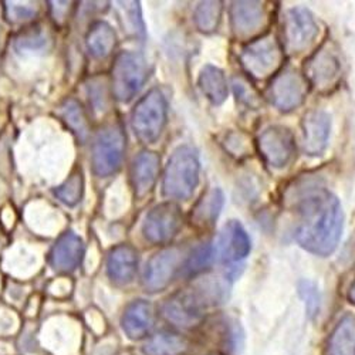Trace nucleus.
Listing matches in <instances>:
<instances>
[{
	"instance_id": "c9c22d12",
	"label": "nucleus",
	"mask_w": 355,
	"mask_h": 355,
	"mask_svg": "<svg viewBox=\"0 0 355 355\" xmlns=\"http://www.w3.org/2000/svg\"><path fill=\"white\" fill-rule=\"evenodd\" d=\"M348 299L352 304H355V282L351 284V287L348 290Z\"/></svg>"
},
{
	"instance_id": "a211bd4d",
	"label": "nucleus",
	"mask_w": 355,
	"mask_h": 355,
	"mask_svg": "<svg viewBox=\"0 0 355 355\" xmlns=\"http://www.w3.org/2000/svg\"><path fill=\"white\" fill-rule=\"evenodd\" d=\"M138 270V252L131 245L115 246L107 260V275L118 286L130 284Z\"/></svg>"
},
{
	"instance_id": "f8f14e48",
	"label": "nucleus",
	"mask_w": 355,
	"mask_h": 355,
	"mask_svg": "<svg viewBox=\"0 0 355 355\" xmlns=\"http://www.w3.org/2000/svg\"><path fill=\"white\" fill-rule=\"evenodd\" d=\"M318 24L306 8H293L286 12L283 24L284 49L290 53L304 51L317 37Z\"/></svg>"
},
{
	"instance_id": "2eb2a0df",
	"label": "nucleus",
	"mask_w": 355,
	"mask_h": 355,
	"mask_svg": "<svg viewBox=\"0 0 355 355\" xmlns=\"http://www.w3.org/2000/svg\"><path fill=\"white\" fill-rule=\"evenodd\" d=\"M303 130V150L307 155L317 157L327 148L330 131H331V118L330 115L321 111L313 110L309 111L302 123Z\"/></svg>"
},
{
	"instance_id": "7ed1b4c3",
	"label": "nucleus",
	"mask_w": 355,
	"mask_h": 355,
	"mask_svg": "<svg viewBox=\"0 0 355 355\" xmlns=\"http://www.w3.org/2000/svg\"><path fill=\"white\" fill-rule=\"evenodd\" d=\"M127 150V137L120 123H110L97 131L92 148L93 172L107 178L121 168Z\"/></svg>"
},
{
	"instance_id": "c85d7f7f",
	"label": "nucleus",
	"mask_w": 355,
	"mask_h": 355,
	"mask_svg": "<svg viewBox=\"0 0 355 355\" xmlns=\"http://www.w3.org/2000/svg\"><path fill=\"white\" fill-rule=\"evenodd\" d=\"M108 81L96 77L88 84V97H90V105L94 112H105L108 108V92H107Z\"/></svg>"
},
{
	"instance_id": "39448f33",
	"label": "nucleus",
	"mask_w": 355,
	"mask_h": 355,
	"mask_svg": "<svg viewBox=\"0 0 355 355\" xmlns=\"http://www.w3.org/2000/svg\"><path fill=\"white\" fill-rule=\"evenodd\" d=\"M168 116L166 98L158 88L148 92L131 112V127L144 144H154L161 137Z\"/></svg>"
},
{
	"instance_id": "2f4dec72",
	"label": "nucleus",
	"mask_w": 355,
	"mask_h": 355,
	"mask_svg": "<svg viewBox=\"0 0 355 355\" xmlns=\"http://www.w3.org/2000/svg\"><path fill=\"white\" fill-rule=\"evenodd\" d=\"M299 288H300L302 299H303L304 303H306L307 313H309L310 315L317 314V311H318V309H320V294H318V290H317L315 284L311 283V282L303 280V282L300 283Z\"/></svg>"
},
{
	"instance_id": "dca6fc26",
	"label": "nucleus",
	"mask_w": 355,
	"mask_h": 355,
	"mask_svg": "<svg viewBox=\"0 0 355 355\" xmlns=\"http://www.w3.org/2000/svg\"><path fill=\"white\" fill-rule=\"evenodd\" d=\"M161 158L154 151L139 153L131 165V185L138 199L150 193L158 180Z\"/></svg>"
},
{
	"instance_id": "aec40b11",
	"label": "nucleus",
	"mask_w": 355,
	"mask_h": 355,
	"mask_svg": "<svg viewBox=\"0 0 355 355\" xmlns=\"http://www.w3.org/2000/svg\"><path fill=\"white\" fill-rule=\"evenodd\" d=\"M225 205V195L219 188L206 191L195 203L191 212V225L198 230H209L215 226Z\"/></svg>"
},
{
	"instance_id": "cd10ccee",
	"label": "nucleus",
	"mask_w": 355,
	"mask_h": 355,
	"mask_svg": "<svg viewBox=\"0 0 355 355\" xmlns=\"http://www.w3.org/2000/svg\"><path fill=\"white\" fill-rule=\"evenodd\" d=\"M83 192H84V176L81 169L73 171L67 180L54 191L55 196L67 206H76L81 200Z\"/></svg>"
},
{
	"instance_id": "f3484780",
	"label": "nucleus",
	"mask_w": 355,
	"mask_h": 355,
	"mask_svg": "<svg viewBox=\"0 0 355 355\" xmlns=\"http://www.w3.org/2000/svg\"><path fill=\"white\" fill-rule=\"evenodd\" d=\"M232 28L238 37H250L259 33L266 20L261 2H236L230 9Z\"/></svg>"
},
{
	"instance_id": "a878e982",
	"label": "nucleus",
	"mask_w": 355,
	"mask_h": 355,
	"mask_svg": "<svg viewBox=\"0 0 355 355\" xmlns=\"http://www.w3.org/2000/svg\"><path fill=\"white\" fill-rule=\"evenodd\" d=\"M60 116L81 142L87 139L88 134H90V125H88V118L84 108L77 100H67L60 107Z\"/></svg>"
},
{
	"instance_id": "f03ea898",
	"label": "nucleus",
	"mask_w": 355,
	"mask_h": 355,
	"mask_svg": "<svg viewBox=\"0 0 355 355\" xmlns=\"http://www.w3.org/2000/svg\"><path fill=\"white\" fill-rule=\"evenodd\" d=\"M199 159L191 146H180L171 155L162 181V192L169 199L187 200L199 182Z\"/></svg>"
},
{
	"instance_id": "b1692460",
	"label": "nucleus",
	"mask_w": 355,
	"mask_h": 355,
	"mask_svg": "<svg viewBox=\"0 0 355 355\" xmlns=\"http://www.w3.org/2000/svg\"><path fill=\"white\" fill-rule=\"evenodd\" d=\"M329 355H355V315H344L331 333Z\"/></svg>"
},
{
	"instance_id": "20e7f679",
	"label": "nucleus",
	"mask_w": 355,
	"mask_h": 355,
	"mask_svg": "<svg viewBox=\"0 0 355 355\" xmlns=\"http://www.w3.org/2000/svg\"><path fill=\"white\" fill-rule=\"evenodd\" d=\"M148 63L141 53L123 51L115 57L110 85L112 96L121 103L131 101L148 80Z\"/></svg>"
},
{
	"instance_id": "6e6552de",
	"label": "nucleus",
	"mask_w": 355,
	"mask_h": 355,
	"mask_svg": "<svg viewBox=\"0 0 355 355\" xmlns=\"http://www.w3.org/2000/svg\"><path fill=\"white\" fill-rule=\"evenodd\" d=\"M184 218L176 203L165 202L150 211L142 223L144 238L154 245L171 242L182 229Z\"/></svg>"
},
{
	"instance_id": "f704fd0d",
	"label": "nucleus",
	"mask_w": 355,
	"mask_h": 355,
	"mask_svg": "<svg viewBox=\"0 0 355 355\" xmlns=\"http://www.w3.org/2000/svg\"><path fill=\"white\" fill-rule=\"evenodd\" d=\"M124 5L123 9L125 10V16H127V23L131 27V31H134L135 35H144V23L141 19V13H139V3L138 2H127V3H121Z\"/></svg>"
},
{
	"instance_id": "4468645a",
	"label": "nucleus",
	"mask_w": 355,
	"mask_h": 355,
	"mask_svg": "<svg viewBox=\"0 0 355 355\" xmlns=\"http://www.w3.org/2000/svg\"><path fill=\"white\" fill-rule=\"evenodd\" d=\"M250 249L249 234L238 220L227 222L219 232L215 252L223 263H238L246 259Z\"/></svg>"
},
{
	"instance_id": "7c9ffc66",
	"label": "nucleus",
	"mask_w": 355,
	"mask_h": 355,
	"mask_svg": "<svg viewBox=\"0 0 355 355\" xmlns=\"http://www.w3.org/2000/svg\"><path fill=\"white\" fill-rule=\"evenodd\" d=\"M212 260V249L209 246L198 248L188 259L185 268L191 275L202 272Z\"/></svg>"
},
{
	"instance_id": "423d86ee",
	"label": "nucleus",
	"mask_w": 355,
	"mask_h": 355,
	"mask_svg": "<svg viewBox=\"0 0 355 355\" xmlns=\"http://www.w3.org/2000/svg\"><path fill=\"white\" fill-rule=\"evenodd\" d=\"M284 60V49L280 42L272 36H261L252 40L241 53V63L245 71L257 80L275 76Z\"/></svg>"
},
{
	"instance_id": "393cba45",
	"label": "nucleus",
	"mask_w": 355,
	"mask_h": 355,
	"mask_svg": "<svg viewBox=\"0 0 355 355\" xmlns=\"http://www.w3.org/2000/svg\"><path fill=\"white\" fill-rule=\"evenodd\" d=\"M148 355H184L188 351V343L184 337L172 333H159L145 344Z\"/></svg>"
},
{
	"instance_id": "bb28decb",
	"label": "nucleus",
	"mask_w": 355,
	"mask_h": 355,
	"mask_svg": "<svg viewBox=\"0 0 355 355\" xmlns=\"http://www.w3.org/2000/svg\"><path fill=\"white\" fill-rule=\"evenodd\" d=\"M223 6L220 2H202L193 15L195 24L198 31L202 33H214L218 31Z\"/></svg>"
},
{
	"instance_id": "473e14b6",
	"label": "nucleus",
	"mask_w": 355,
	"mask_h": 355,
	"mask_svg": "<svg viewBox=\"0 0 355 355\" xmlns=\"http://www.w3.org/2000/svg\"><path fill=\"white\" fill-rule=\"evenodd\" d=\"M233 85H234L236 96H238V98L242 103H245V104H248L249 107H253V108H257L261 104V100L256 94L254 88H252L246 80H243V78H241V80L234 78V84Z\"/></svg>"
},
{
	"instance_id": "0eeeda50",
	"label": "nucleus",
	"mask_w": 355,
	"mask_h": 355,
	"mask_svg": "<svg viewBox=\"0 0 355 355\" xmlns=\"http://www.w3.org/2000/svg\"><path fill=\"white\" fill-rule=\"evenodd\" d=\"M309 81L297 70L286 69L275 76L269 88L268 98L283 112H290L300 107L309 94Z\"/></svg>"
},
{
	"instance_id": "412c9836",
	"label": "nucleus",
	"mask_w": 355,
	"mask_h": 355,
	"mask_svg": "<svg viewBox=\"0 0 355 355\" xmlns=\"http://www.w3.org/2000/svg\"><path fill=\"white\" fill-rule=\"evenodd\" d=\"M123 330L131 340H141L150 334L154 325V309L145 300L132 302L124 311Z\"/></svg>"
},
{
	"instance_id": "72a5a7b5",
	"label": "nucleus",
	"mask_w": 355,
	"mask_h": 355,
	"mask_svg": "<svg viewBox=\"0 0 355 355\" xmlns=\"http://www.w3.org/2000/svg\"><path fill=\"white\" fill-rule=\"evenodd\" d=\"M225 145H226V150H229V153H232V155H236V157H245L250 151L249 139L239 132L229 134L226 137Z\"/></svg>"
},
{
	"instance_id": "f257e3e1",
	"label": "nucleus",
	"mask_w": 355,
	"mask_h": 355,
	"mask_svg": "<svg viewBox=\"0 0 355 355\" xmlns=\"http://www.w3.org/2000/svg\"><path fill=\"white\" fill-rule=\"evenodd\" d=\"M299 223L294 238L315 256H330L338 246L343 233L340 200L324 188H309L295 199Z\"/></svg>"
},
{
	"instance_id": "9b49d317",
	"label": "nucleus",
	"mask_w": 355,
	"mask_h": 355,
	"mask_svg": "<svg viewBox=\"0 0 355 355\" xmlns=\"http://www.w3.org/2000/svg\"><path fill=\"white\" fill-rule=\"evenodd\" d=\"M257 150L264 162L272 168L287 166L295 155V141L293 132L282 125L264 130L257 139Z\"/></svg>"
},
{
	"instance_id": "9d476101",
	"label": "nucleus",
	"mask_w": 355,
	"mask_h": 355,
	"mask_svg": "<svg viewBox=\"0 0 355 355\" xmlns=\"http://www.w3.org/2000/svg\"><path fill=\"white\" fill-rule=\"evenodd\" d=\"M304 77L320 92H330L341 77V60L331 43L322 44L304 66Z\"/></svg>"
},
{
	"instance_id": "1a4fd4ad",
	"label": "nucleus",
	"mask_w": 355,
	"mask_h": 355,
	"mask_svg": "<svg viewBox=\"0 0 355 355\" xmlns=\"http://www.w3.org/2000/svg\"><path fill=\"white\" fill-rule=\"evenodd\" d=\"M182 256V249L176 246L165 248L155 253L146 263L142 276L144 288L150 293L165 290L173 282L178 272L181 270Z\"/></svg>"
},
{
	"instance_id": "5701e85b",
	"label": "nucleus",
	"mask_w": 355,
	"mask_h": 355,
	"mask_svg": "<svg viewBox=\"0 0 355 355\" xmlns=\"http://www.w3.org/2000/svg\"><path fill=\"white\" fill-rule=\"evenodd\" d=\"M88 51L96 58L108 57L116 46V35L114 28L105 21L94 23L85 36Z\"/></svg>"
},
{
	"instance_id": "6ab92c4d",
	"label": "nucleus",
	"mask_w": 355,
	"mask_h": 355,
	"mask_svg": "<svg viewBox=\"0 0 355 355\" xmlns=\"http://www.w3.org/2000/svg\"><path fill=\"white\" fill-rule=\"evenodd\" d=\"M84 256V243L73 232L64 233L50 252V264L57 272H73Z\"/></svg>"
},
{
	"instance_id": "c756f323",
	"label": "nucleus",
	"mask_w": 355,
	"mask_h": 355,
	"mask_svg": "<svg viewBox=\"0 0 355 355\" xmlns=\"http://www.w3.org/2000/svg\"><path fill=\"white\" fill-rule=\"evenodd\" d=\"M6 17L12 23H20L31 20L37 15V8L33 3L6 2Z\"/></svg>"
},
{
	"instance_id": "ddd939ff",
	"label": "nucleus",
	"mask_w": 355,
	"mask_h": 355,
	"mask_svg": "<svg viewBox=\"0 0 355 355\" xmlns=\"http://www.w3.org/2000/svg\"><path fill=\"white\" fill-rule=\"evenodd\" d=\"M205 297L199 291H181L169 297L164 307V317L176 327L192 329L203 318Z\"/></svg>"
},
{
	"instance_id": "4be33fe9",
	"label": "nucleus",
	"mask_w": 355,
	"mask_h": 355,
	"mask_svg": "<svg viewBox=\"0 0 355 355\" xmlns=\"http://www.w3.org/2000/svg\"><path fill=\"white\" fill-rule=\"evenodd\" d=\"M199 87L203 96L214 105H220L227 98V81L223 71L215 66H205L199 74Z\"/></svg>"
}]
</instances>
